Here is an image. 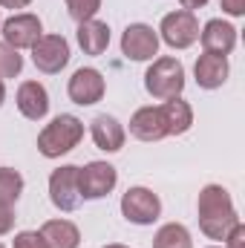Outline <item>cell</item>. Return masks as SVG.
I'll use <instances>...</instances> for the list:
<instances>
[{"instance_id": "24", "label": "cell", "mask_w": 245, "mask_h": 248, "mask_svg": "<svg viewBox=\"0 0 245 248\" xmlns=\"http://www.w3.org/2000/svg\"><path fill=\"white\" fill-rule=\"evenodd\" d=\"M12 248H49V246L41 237V231H20V234H15Z\"/></svg>"}, {"instance_id": "33", "label": "cell", "mask_w": 245, "mask_h": 248, "mask_svg": "<svg viewBox=\"0 0 245 248\" xmlns=\"http://www.w3.org/2000/svg\"><path fill=\"white\" fill-rule=\"evenodd\" d=\"M0 248H6V246H3V243H0Z\"/></svg>"}, {"instance_id": "7", "label": "cell", "mask_w": 245, "mask_h": 248, "mask_svg": "<svg viewBox=\"0 0 245 248\" xmlns=\"http://www.w3.org/2000/svg\"><path fill=\"white\" fill-rule=\"evenodd\" d=\"M116 182H119V173L110 162H90V165L78 168L81 199H104L107 193H113Z\"/></svg>"}, {"instance_id": "16", "label": "cell", "mask_w": 245, "mask_h": 248, "mask_svg": "<svg viewBox=\"0 0 245 248\" xmlns=\"http://www.w3.org/2000/svg\"><path fill=\"white\" fill-rule=\"evenodd\" d=\"M193 75H196V84L202 90H219L228 81V58L202 52L193 63Z\"/></svg>"}, {"instance_id": "31", "label": "cell", "mask_w": 245, "mask_h": 248, "mask_svg": "<svg viewBox=\"0 0 245 248\" xmlns=\"http://www.w3.org/2000/svg\"><path fill=\"white\" fill-rule=\"evenodd\" d=\"M104 248H127V246H119V243H110V246H104Z\"/></svg>"}, {"instance_id": "18", "label": "cell", "mask_w": 245, "mask_h": 248, "mask_svg": "<svg viewBox=\"0 0 245 248\" xmlns=\"http://www.w3.org/2000/svg\"><path fill=\"white\" fill-rule=\"evenodd\" d=\"M41 237L49 248H78L81 246V231L69 219H49L41 228Z\"/></svg>"}, {"instance_id": "19", "label": "cell", "mask_w": 245, "mask_h": 248, "mask_svg": "<svg viewBox=\"0 0 245 248\" xmlns=\"http://www.w3.org/2000/svg\"><path fill=\"white\" fill-rule=\"evenodd\" d=\"M162 116H165V124H168V136H182V133H187L193 127V110L182 98L165 101L162 104Z\"/></svg>"}, {"instance_id": "32", "label": "cell", "mask_w": 245, "mask_h": 248, "mask_svg": "<svg viewBox=\"0 0 245 248\" xmlns=\"http://www.w3.org/2000/svg\"><path fill=\"white\" fill-rule=\"evenodd\" d=\"M208 248H219V246H208Z\"/></svg>"}, {"instance_id": "20", "label": "cell", "mask_w": 245, "mask_h": 248, "mask_svg": "<svg viewBox=\"0 0 245 248\" xmlns=\"http://www.w3.org/2000/svg\"><path fill=\"white\" fill-rule=\"evenodd\" d=\"M153 248H193V240H190V231L182 222H168L156 231Z\"/></svg>"}, {"instance_id": "28", "label": "cell", "mask_w": 245, "mask_h": 248, "mask_svg": "<svg viewBox=\"0 0 245 248\" xmlns=\"http://www.w3.org/2000/svg\"><path fill=\"white\" fill-rule=\"evenodd\" d=\"M32 0H0V6L3 9H26Z\"/></svg>"}, {"instance_id": "10", "label": "cell", "mask_w": 245, "mask_h": 248, "mask_svg": "<svg viewBox=\"0 0 245 248\" xmlns=\"http://www.w3.org/2000/svg\"><path fill=\"white\" fill-rule=\"evenodd\" d=\"M32 63L44 75H58L69 63V44L63 35H41L32 46Z\"/></svg>"}, {"instance_id": "25", "label": "cell", "mask_w": 245, "mask_h": 248, "mask_svg": "<svg viewBox=\"0 0 245 248\" xmlns=\"http://www.w3.org/2000/svg\"><path fill=\"white\" fill-rule=\"evenodd\" d=\"M225 248H245V225L234 222L231 231L225 234Z\"/></svg>"}, {"instance_id": "4", "label": "cell", "mask_w": 245, "mask_h": 248, "mask_svg": "<svg viewBox=\"0 0 245 248\" xmlns=\"http://www.w3.org/2000/svg\"><path fill=\"white\" fill-rule=\"evenodd\" d=\"M159 38L170 46V49H187L199 41V20L193 12H168L159 23Z\"/></svg>"}, {"instance_id": "2", "label": "cell", "mask_w": 245, "mask_h": 248, "mask_svg": "<svg viewBox=\"0 0 245 248\" xmlns=\"http://www.w3.org/2000/svg\"><path fill=\"white\" fill-rule=\"evenodd\" d=\"M81 139H84V122L78 116L63 113V116H55L38 133V153L46 159H58L63 153L75 150Z\"/></svg>"}, {"instance_id": "23", "label": "cell", "mask_w": 245, "mask_h": 248, "mask_svg": "<svg viewBox=\"0 0 245 248\" xmlns=\"http://www.w3.org/2000/svg\"><path fill=\"white\" fill-rule=\"evenodd\" d=\"M66 3V12L75 23H84V20H92L101 9V0H63Z\"/></svg>"}, {"instance_id": "1", "label": "cell", "mask_w": 245, "mask_h": 248, "mask_svg": "<svg viewBox=\"0 0 245 248\" xmlns=\"http://www.w3.org/2000/svg\"><path fill=\"white\" fill-rule=\"evenodd\" d=\"M196 214H199V228L208 240H225L231 225L240 222L234 199L222 185H205L199 190Z\"/></svg>"}, {"instance_id": "9", "label": "cell", "mask_w": 245, "mask_h": 248, "mask_svg": "<svg viewBox=\"0 0 245 248\" xmlns=\"http://www.w3.org/2000/svg\"><path fill=\"white\" fill-rule=\"evenodd\" d=\"M104 75L92 66H81L72 72L69 84H66V93H69V101L78 104V107H90V104H98L104 98Z\"/></svg>"}, {"instance_id": "14", "label": "cell", "mask_w": 245, "mask_h": 248, "mask_svg": "<svg viewBox=\"0 0 245 248\" xmlns=\"http://www.w3.org/2000/svg\"><path fill=\"white\" fill-rule=\"evenodd\" d=\"M17 110L29 122H41L49 113V93L41 81H23L17 87Z\"/></svg>"}, {"instance_id": "17", "label": "cell", "mask_w": 245, "mask_h": 248, "mask_svg": "<svg viewBox=\"0 0 245 248\" xmlns=\"http://www.w3.org/2000/svg\"><path fill=\"white\" fill-rule=\"evenodd\" d=\"M78 46L84 49V55H104L107 52V46H110V26L104 23V20H84V23H78Z\"/></svg>"}, {"instance_id": "26", "label": "cell", "mask_w": 245, "mask_h": 248, "mask_svg": "<svg viewBox=\"0 0 245 248\" xmlns=\"http://www.w3.org/2000/svg\"><path fill=\"white\" fill-rule=\"evenodd\" d=\"M222 12L231 15V17H243L245 15V0H219Z\"/></svg>"}, {"instance_id": "11", "label": "cell", "mask_w": 245, "mask_h": 248, "mask_svg": "<svg viewBox=\"0 0 245 248\" xmlns=\"http://www.w3.org/2000/svg\"><path fill=\"white\" fill-rule=\"evenodd\" d=\"M122 52L130 61H150L159 52V32L147 23H130L122 35Z\"/></svg>"}, {"instance_id": "29", "label": "cell", "mask_w": 245, "mask_h": 248, "mask_svg": "<svg viewBox=\"0 0 245 248\" xmlns=\"http://www.w3.org/2000/svg\"><path fill=\"white\" fill-rule=\"evenodd\" d=\"M179 3H182L184 12H196V9H202V6H205L208 0H179Z\"/></svg>"}, {"instance_id": "6", "label": "cell", "mask_w": 245, "mask_h": 248, "mask_svg": "<svg viewBox=\"0 0 245 248\" xmlns=\"http://www.w3.org/2000/svg\"><path fill=\"white\" fill-rule=\"evenodd\" d=\"M3 29V44H9L12 49H32L38 44V38L44 35V26H41V17L32 15V12H17L12 15L9 20L0 23Z\"/></svg>"}, {"instance_id": "13", "label": "cell", "mask_w": 245, "mask_h": 248, "mask_svg": "<svg viewBox=\"0 0 245 248\" xmlns=\"http://www.w3.org/2000/svg\"><path fill=\"white\" fill-rule=\"evenodd\" d=\"M130 136L138 141H162L168 136V124L162 116V107H138L130 119Z\"/></svg>"}, {"instance_id": "21", "label": "cell", "mask_w": 245, "mask_h": 248, "mask_svg": "<svg viewBox=\"0 0 245 248\" xmlns=\"http://www.w3.org/2000/svg\"><path fill=\"white\" fill-rule=\"evenodd\" d=\"M23 193V176L12 168H0V205L12 208Z\"/></svg>"}, {"instance_id": "12", "label": "cell", "mask_w": 245, "mask_h": 248, "mask_svg": "<svg viewBox=\"0 0 245 248\" xmlns=\"http://www.w3.org/2000/svg\"><path fill=\"white\" fill-rule=\"evenodd\" d=\"M199 41H202V49L211 52V55H231L234 46H237V29L222 20V17H214L208 20L202 29H199Z\"/></svg>"}, {"instance_id": "3", "label": "cell", "mask_w": 245, "mask_h": 248, "mask_svg": "<svg viewBox=\"0 0 245 248\" xmlns=\"http://www.w3.org/2000/svg\"><path fill=\"white\" fill-rule=\"evenodd\" d=\"M144 90L156 98V101H170L179 98L184 90V66L179 58L162 55L147 66L144 72Z\"/></svg>"}, {"instance_id": "22", "label": "cell", "mask_w": 245, "mask_h": 248, "mask_svg": "<svg viewBox=\"0 0 245 248\" xmlns=\"http://www.w3.org/2000/svg\"><path fill=\"white\" fill-rule=\"evenodd\" d=\"M20 69H23V55H20L17 49H12L9 44L0 41V81H6V78H17Z\"/></svg>"}, {"instance_id": "8", "label": "cell", "mask_w": 245, "mask_h": 248, "mask_svg": "<svg viewBox=\"0 0 245 248\" xmlns=\"http://www.w3.org/2000/svg\"><path fill=\"white\" fill-rule=\"evenodd\" d=\"M49 199L63 214H72V211L81 208L78 165H61L58 170H52V176H49Z\"/></svg>"}, {"instance_id": "15", "label": "cell", "mask_w": 245, "mask_h": 248, "mask_svg": "<svg viewBox=\"0 0 245 248\" xmlns=\"http://www.w3.org/2000/svg\"><path fill=\"white\" fill-rule=\"evenodd\" d=\"M90 136H92L95 147L104 150V153H119L124 147V139H127L122 122L113 119V116H107V113H101V116H95L90 122Z\"/></svg>"}, {"instance_id": "27", "label": "cell", "mask_w": 245, "mask_h": 248, "mask_svg": "<svg viewBox=\"0 0 245 248\" xmlns=\"http://www.w3.org/2000/svg\"><path fill=\"white\" fill-rule=\"evenodd\" d=\"M12 228H15V214H12V208H3L0 205V237L9 234Z\"/></svg>"}, {"instance_id": "5", "label": "cell", "mask_w": 245, "mask_h": 248, "mask_svg": "<svg viewBox=\"0 0 245 248\" xmlns=\"http://www.w3.org/2000/svg\"><path fill=\"white\" fill-rule=\"evenodd\" d=\"M122 214L133 225H153L162 217V199L150 187H127V193L122 196Z\"/></svg>"}, {"instance_id": "30", "label": "cell", "mask_w": 245, "mask_h": 248, "mask_svg": "<svg viewBox=\"0 0 245 248\" xmlns=\"http://www.w3.org/2000/svg\"><path fill=\"white\" fill-rule=\"evenodd\" d=\"M3 101H6V87H3V81H0V107H3Z\"/></svg>"}]
</instances>
